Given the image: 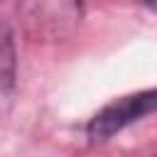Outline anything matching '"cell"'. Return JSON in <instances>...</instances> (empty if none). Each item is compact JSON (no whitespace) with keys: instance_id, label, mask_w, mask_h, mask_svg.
I'll return each instance as SVG.
<instances>
[{"instance_id":"obj_3","label":"cell","mask_w":157,"mask_h":157,"mask_svg":"<svg viewBox=\"0 0 157 157\" xmlns=\"http://www.w3.org/2000/svg\"><path fill=\"white\" fill-rule=\"evenodd\" d=\"M17 91V56H15V37L5 20H0V120L12 108Z\"/></svg>"},{"instance_id":"obj_4","label":"cell","mask_w":157,"mask_h":157,"mask_svg":"<svg viewBox=\"0 0 157 157\" xmlns=\"http://www.w3.org/2000/svg\"><path fill=\"white\" fill-rule=\"evenodd\" d=\"M137 2H142V5H147V7H152V2H155V0H137Z\"/></svg>"},{"instance_id":"obj_2","label":"cell","mask_w":157,"mask_h":157,"mask_svg":"<svg viewBox=\"0 0 157 157\" xmlns=\"http://www.w3.org/2000/svg\"><path fill=\"white\" fill-rule=\"evenodd\" d=\"M155 101H157L155 88H145V91L123 96V98L108 103L105 108H101V110L91 118V123L86 125V135H88L93 142L110 140L113 135L123 132V130L130 128L132 123H140L142 118L152 115Z\"/></svg>"},{"instance_id":"obj_1","label":"cell","mask_w":157,"mask_h":157,"mask_svg":"<svg viewBox=\"0 0 157 157\" xmlns=\"http://www.w3.org/2000/svg\"><path fill=\"white\" fill-rule=\"evenodd\" d=\"M17 20L32 42H66L83 20V0H17Z\"/></svg>"}]
</instances>
